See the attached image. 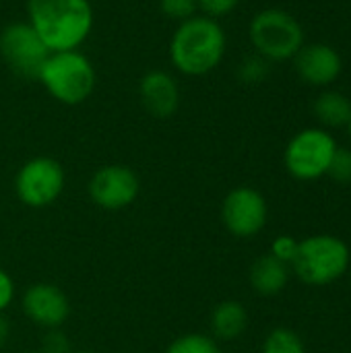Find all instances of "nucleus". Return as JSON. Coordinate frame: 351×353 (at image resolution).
<instances>
[{
  "label": "nucleus",
  "instance_id": "obj_1",
  "mask_svg": "<svg viewBox=\"0 0 351 353\" xmlns=\"http://www.w3.org/2000/svg\"><path fill=\"white\" fill-rule=\"evenodd\" d=\"M29 25L37 31L50 52L77 50L93 27L89 0H29Z\"/></svg>",
  "mask_w": 351,
  "mask_h": 353
},
{
  "label": "nucleus",
  "instance_id": "obj_2",
  "mask_svg": "<svg viewBox=\"0 0 351 353\" xmlns=\"http://www.w3.org/2000/svg\"><path fill=\"white\" fill-rule=\"evenodd\" d=\"M225 31L211 17H190L178 25L170 43L174 66L188 74L201 77L219 66L225 54Z\"/></svg>",
  "mask_w": 351,
  "mask_h": 353
},
{
  "label": "nucleus",
  "instance_id": "obj_3",
  "mask_svg": "<svg viewBox=\"0 0 351 353\" xmlns=\"http://www.w3.org/2000/svg\"><path fill=\"white\" fill-rule=\"evenodd\" d=\"M350 265L348 244L337 236L319 234L298 242V250L290 269L302 283L323 288L343 277L350 271Z\"/></svg>",
  "mask_w": 351,
  "mask_h": 353
},
{
  "label": "nucleus",
  "instance_id": "obj_4",
  "mask_svg": "<svg viewBox=\"0 0 351 353\" xmlns=\"http://www.w3.org/2000/svg\"><path fill=\"white\" fill-rule=\"evenodd\" d=\"M46 91L64 105H79L95 89V68L79 50L52 52L39 74Z\"/></svg>",
  "mask_w": 351,
  "mask_h": 353
},
{
  "label": "nucleus",
  "instance_id": "obj_5",
  "mask_svg": "<svg viewBox=\"0 0 351 353\" xmlns=\"http://www.w3.org/2000/svg\"><path fill=\"white\" fill-rule=\"evenodd\" d=\"M250 41L265 60L294 58L304 46V29L298 19L283 8H265L250 21Z\"/></svg>",
  "mask_w": 351,
  "mask_h": 353
},
{
  "label": "nucleus",
  "instance_id": "obj_6",
  "mask_svg": "<svg viewBox=\"0 0 351 353\" xmlns=\"http://www.w3.org/2000/svg\"><path fill=\"white\" fill-rule=\"evenodd\" d=\"M335 151L337 143L325 128H306L288 143L283 163L290 176L310 182L327 176Z\"/></svg>",
  "mask_w": 351,
  "mask_h": 353
},
{
  "label": "nucleus",
  "instance_id": "obj_7",
  "mask_svg": "<svg viewBox=\"0 0 351 353\" xmlns=\"http://www.w3.org/2000/svg\"><path fill=\"white\" fill-rule=\"evenodd\" d=\"M50 48L29 23H10L0 33V56L23 81H39Z\"/></svg>",
  "mask_w": 351,
  "mask_h": 353
},
{
  "label": "nucleus",
  "instance_id": "obj_8",
  "mask_svg": "<svg viewBox=\"0 0 351 353\" xmlns=\"http://www.w3.org/2000/svg\"><path fill=\"white\" fill-rule=\"evenodd\" d=\"M66 184L64 168L46 155L25 161L14 176V192L25 207L46 209L58 201Z\"/></svg>",
  "mask_w": 351,
  "mask_h": 353
},
{
  "label": "nucleus",
  "instance_id": "obj_9",
  "mask_svg": "<svg viewBox=\"0 0 351 353\" xmlns=\"http://www.w3.org/2000/svg\"><path fill=\"white\" fill-rule=\"evenodd\" d=\"M269 207L265 196L250 186H238L221 203V221L236 238H252L267 225Z\"/></svg>",
  "mask_w": 351,
  "mask_h": 353
},
{
  "label": "nucleus",
  "instance_id": "obj_10",
  "mask_svg": "<svg viewBox=\"0 0 351 353\" xmlns=\"http://www.w3.org/2000/svg\"><path fill=\"white\" fill-rule=\"evenodd\" d=\"M139 192V176L126 165H103L89 180V196L103 211H122L130 207Z\"/></svg>",
  "mask_w": 351,
  "mask_h": 353
},
{
  "label": "nucleus",
  "instance_id": "obj_11",
  "mask_svg": "<svg viewBox=\"0 0 351 353\" xmlns=\"http://www.w3.org/2000/svg\"><path fill=\"white\" fill-rule=\"evenodd\" d=\"M23 314L41 329H60L68 314V296L54 283H33L25 290L21 298Z\"/></svg>",
  "mask_w": 351,
  "mask_h": 353
},
{
  "label": "nucleus",
  "instance_id": "obj_12",
  "mask_svg": "<svg viewBox=\"0 0 351 353\" xmlns=\"http://www.w3.org/2000/svg\"><path fill=\"white\" fill-rule=\"evenodd\" d=\"M296 72L300 79L314 87H327L343 70V62L339 52L329 43H308L302 46L300 52L294 56Z\"/></svg>",
  "mask_w": 351,
  "mask_h": 353
},
{
  "label": "nucleus",
  "instance_id": "obj_13",
  "mask_svg": "<svg viewBox=\"0 0 351 353\" xmlns=\"http://www.w3.org/2000/svg\"><path fill=\"white\" fill-rule=\"evenodd\" d=\"M143 108L155 118H170L180 105V87L166 70H151L139 83Z\"/></svg>",
  "mask_w": 351,
  "mask_h": 353
},
{
  "label": "nucleus",
  "instance_id": "obj_14",
  "mask_svg": "<svg viewBox=\"0 0 351 353\" xmlns=\"http://www.w3.org/2000/svg\"><path fill=\"white\" fill-rule=\"evenodd\" d=\"M290 265L275 259L273 254H263L259 256L248 273L250 285L257 294L261 296H277L288 288L290 281Z\"/></svg>",
  "mask_w": 351,
  "mask_h": 353
},
{
  "label": "nucleus",
  "instance_id": "obj_15",
  "mask_svg": "<svg viewBox=\"0 0 351 353\" xmlns=\"http://www.w3.org/2000/svg\"><path fill=\"white\" fill-rule=\"evenodd\" d=\"M209 327L215 341H236L248 329V312L240 302L225 300L213 308Z\"/></svg>",
  "mask_w": 351,
  "mask_h": 353
},
{
  "label": "nucleus",
  "instance_id": "obj_16",
  "mask_svg": "<svg viewBox=\"0 0 351 353\" xmlns=\"http://www.w3.org/2000/svg\"><path fill=\"white\" fill-rule=\"evenodd\" d=\"M314 116L323 126L339 128L348 126L351 118V101L339 91H325L314 101Z\"/></svg>",
  "mask_w": 351,
  "mask_h": 353
},
{
  "label": "nucleus",
  "instance_id": "obj_17",
  "mask_svg": "<svg viewBox=\"0 0 351 353\" xmlns=\"http://www.w3.org/2000/svg\"><path fill=\"white\" fill-rule=\"evenodd\" d=\"M261 353H306V347L298 333L279 327L265 337Z\"/></svg>",
  "mask_w": 351,
  "mask_h": 353
},
{
  "label": "nucleus",
  "instance_id": "obj_18",
  "mask_svg": "<svg viewBox=\"0 0 351 353\" xmlns=\"http://www.w3.org/2000/svg\"><path fill=\"white\" fill-rule=\"evenodd\" d=\"M166 353H221L219 343L211 337V335H203V333H186L176 337Z\"/></svg>",
  "mask_w": 351,
  "mask_h": 353
},
{
  "label": "nucleus",
  "instance_id": "obj_19",
  "mask_svg": "<svg viewBox=\"0 0 351 353\" xmlns=\"http://www.w3.org/2000/svg\"><path fill=\"white\" fill-rule=\"evenodd\" d=\"M269 74V60H265L263 56H250L242 62L240 66V79L248 85L254 83H263L265 77Z\"/></svg>",
  "mask_w": 351,
  "mask_h": 353
},
{
  "label": "nucleus",
  "instance_id": "obj_20",
  "mask_svg": "<svg viewBox=\"0 0 351 353\" xmlns=\"http://www.w3.org/2000/svg\"><path fill=\"white\" fill-rule=\"evenodd\" d=\"M159 8L168 19L174 21H186L197 14L199 2L197 0H159Z\"/></svg>",
  "mask_w": 351,
  "mask_h": 353
},
{
  "label": "nucleus",
  "instance_id": "obj_21",
  "mask_svg": "<svg viewBox=\"0 0 351 353\" xmlns=\"http://www.w3.org/2000/svg\"><path fill=\"white\" fill-rule=\"evenodd\" d=\"M327 176H331L335 182L339 184H350L351 182V149H339L335 151L329 172Z\"/></svg>",
  "mask_w": 351,
  "mask_h": 353
},
{
  "label": "nucleus",
  "instance_id": "obj_22",
  "mask_svg": "<svg viewBox=\"0 0 351 353\" xmlns=\"http://www.w3.org/2000/svg\"><path fill=\"white\" fill-rule=\"evenodd\" d=\"M296 250H298V240L296 238H292V236H279V238L273 240L269 254H273L275 259L292 265V261L296 256Z\"/></svg>",
  "mask_w": 351,
  "mask_h": 353
},
{
  "label": "nucleus",
  "instance_id": "obj_23",
  "mask_svg": "<svg viewBox=\"0 0 351 353\" xmlns=\"http://www.w3.org/2000/svg\"><path fill=\"white\" fill-rule=\"evenodd\" d=\"M197 2H199V8L205 12V17H211L215 21L219 17L230 14L240 4V0H197Z\"/></svg>",
  "mask_w": 351,
  "mask_h": 353
},
{
  "label": "nucleus",
  "instance_id": "obj_24",
  "mask_svg": "<svg viewBox=\"0 0 351 353\" xmlns=\"http://www.w3.org/2000/svg\"><path fill=\"white\" fill-rule=\"evenodd\" d=\"M41 353H70V341L60 329H50L41 341Z\"/></svg>",
  "mask_w": 351,
  "mask_h": 353
},
{
  "label": "nucleus",
  "instance_id": "obj_25",
  "mask_svg": "<svg viewBox=\"0 0 351 353\" xmlns=\"http://www.w3.org/2000/svg\"><path fill=\"white\" fill-rule=\"evenodd\" d=\"M14 300V283L6 271L0 269V312H4Z\"/></svg>",
  "mask_w": 351,
  "mask_h": 353
},
{
  "label": "nucleus",
  "instance_id": "obj_26",
  "mask_svg": "<svg viewBox=\"0 0 351 353\" xmlns=\"http://www.w3.org/2000/svg\"><path fill=\"white\" fill-rule=\"evenodd\" d=\"M8 335H10V323H8V319L4 316V312H0V347L6 343Z\"/></svg>",
  "mask_w": 351,
  "mask_h": 353
},
{
  "label": "nucleus",
  "instance_id": "obj_27",
  "mask_svg": "<svg viewBox=\"0 0 351 353\" xmlns=\"http://www.w3.org/2000/svg\"><path fill=\"white\" fill-rule=\"evenodd\" d=\"M348 132H350V137H351V118H350V122H348Z\"/></svg>",
  "mask_w": 351,
  "mask_h": 353
},
{
  "label": "nucleus",
  "instance_id": "obj_28",
  "mask_svg": "<svg viewBox=\"0 0 351 353\" xmlns=\"http://www.w3.org/2000/svg\"><path fill=\"white\" fill-rule=\"evenodd\" d=\"M70 353H95V352H89V350H83V352H70Z\"/></svg>",
  "mask_w": 351,
  "mask_h": 353
},
{
  "label": "nucleus",
  "instance_id": "obj_29",
  "mask_svg": "<svg viewBox=\"0 0 351 353\" xmlns=\"http://www.w3.org/2000/svg\"><path fill=\"white\" fill-rule=\"evenodd\" d=\"M348 273H350V279H351V265H350V271H348Z\"/></svg>",
  "mask_w": 351,
  "mask_h": 353
},
{
  "label": "nucleus",
  "instance_id": "obj_30",
  "mask_svg": "<svg viewBox=\"0 0 351 353\" xmlns=\"http://www.w3.org/2000/svg\"><path fill=\"white\" fill-rule=\"evenodd\" d=\"M25 353H37V352H25ZM39 353H41V352H39Z\"/></svg>",
  "mask_w": 351,
  "mask_h": 353
}]
</instances>
